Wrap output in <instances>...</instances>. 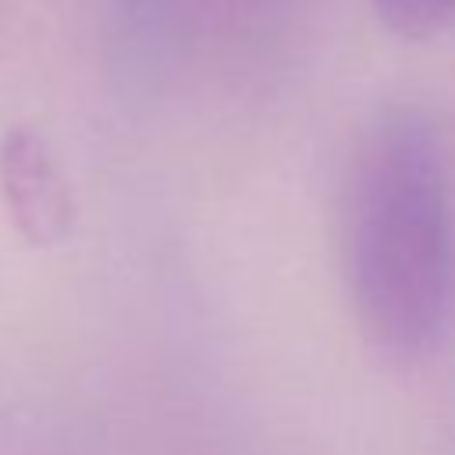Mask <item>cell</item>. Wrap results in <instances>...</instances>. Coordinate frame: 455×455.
Returning <instances> with one entry per match:
<instances>
[{
    "instance_id": "cell-1",
    "label": "cell",
    "mask_w": 455,
    "mask_h": 455,
    "mask_svg": "<svg viewBox=\"0 0 455 455\" xmlns=\"http://www.w3.org/2000/svg\"><path fill=\"white\" fill-rule=\"evenodd\" d=\"M345 270L363 334L387 355L441 345L455 302V206L423 110L380 114L359 142L345 199Z\"/></svg>"
},
{
    "instance_id": "cell-2",
    "label": "cell",
    "mask_w": 455,
    "mask_h": 455,
    "mask_svg": "<svg viewBox=\"0 0 455 455\" xmlns=\"http://www.w3.org/2000/svg\"><path fill=\"white\" fill-rule=\"evenodd\" d=\"M0 192L14 228L32 245H57L71 235L75 199L39 132L18 124L0 139Z\"/></svg>"
},
{
    "instance_id": "cell-3",
    "label": "cell",
    "mask_w": 455,
    "mask_h": 455,
    "mask_svg": "<svg viewBox=\"0 0 455 455\" xmlns=\"http://www.w3.org/2000/svg\"><path fill=\"white\" fill-rule=\"evenodd\" d=\"M377 18L402 39L427 43L455 21V0H370Z\"/></svg>"
}]
</instances>
